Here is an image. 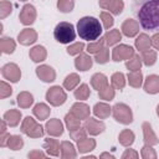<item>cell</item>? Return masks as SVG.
<instances>
[{"mask_svg":"<svg viewBox=\"0 0 159 159\" xmlns=\"http://www.w3.org/2000/svg\"><path fill=\"white\" fill-rule=\"evenodd\" d=\"M133 142H134V133L132 130L124 129V130L120 132V134H119V143L122 145L129 147V145L133 144Z\"/></svg>","mask_w":159,"mask_h":159,"instance_id":"1f68e13d","label":"cell"},{"mask_svg":"<svg viewBox=\"0 0 159 159\" xmlns=\"http://www.w3.org/2000/svg\"><path fill=\"white\" fill-rule=\"evenodd\" d=\"M61 157L62 158H76L77 157V153H76L72 143H70V142L61 143Z\"/></svg>","mask_w":159,"mask_h":159,"instance_id":"4316f807","label":"cell"},{"mask_svg":"<svg viewBox=\"0 0 159 159\" xmlns=\"http://www.w3.org/2000/svg\"><path fill=\"white\" fill-rule=\"evenodd\" d=\"M43 148L46 149V152L50 154V155H53V157H57L60 154V150H61V147H60V143L57 139H46L45 143H43Z\"/></svg>","mask_w":159,"mask_h":159,"instance_id":"ffe728a7","label":"cell"},{"mask_svg":"<svg viewBox=\"0 0 159 159\" xmlns=\"http://www.w3.org/2000/svg\"><path fill=\"white\" fill-rule=\"evenodd\" d=\"M132 9L144 30L159 31V0H133Z\"/></svg>","mask_w":159,"mask_h":159,"instance_id":"6da1fadb","label":"cell"},{"mask_svg":"<svg viewBox=\"0 0 159 159\" xmlns=\"http://www.w3.org/2000/svg\"><path fill=\"white\" fill-rule=\"evenodd\" d=\"M21 130L31 138H40L43 135V128L31 117H26L22 120Z\"/></svg>","mask_w":159,"mask_h":159,"instance_id":"277c9868","label":"cell"},{"mask_svg":"<svg viewBox=\"0 0 159 159\" xmlns=\"http://www.w3.org/2000/svg\"><path fill=\"white\" fill-rule=\"evenodd\" d=\"M122 39V35L119 32V30H111L106 34L104 36V41L108 46H112V45H116L117 42H119V40Z\"/></svg>","mask_w":159,"mask_h":159,"instance_id":"d6a6232c","label":"cell"},{"mask_svg":"<svg viewBox=\"0 0 159 159\" xmlns=\"http://www.w3.org/2000/svg\"><path fill=\"white\" fill-rule=\"evenodd\" d=\"M112 112H113V117L116 118V120L122 123V124H129L133 120L132 111L124 103H117L112 108Z\"/></svg>","mask_w":159,"mask_h":159,"instance_id":"5b68a950","label":"cell"},{"mask_svg":"<svg viewBox=\"0 0 159 159\" xmlns=\"http://www.w3.org/2000/svg\"><path fill=\"white\" fill-rule=\"evenodd\" d=\"M86 135H87V130L84 129V128H77V129H75V130H71L70 132V137L73 139V140H76V142H78V140H81V139H83V138H86Z\"/></svg>","mask_w":159,"mask_h":159,"instance_id":"bcb514c9","label":"cell"},{"mask_svg":"<svg viewBox=\"0 0 159 159\" xmlns=\"http://www.w3.org/2000/svg\"><path fill=\"white\" fill-rule=\"evenodd\" d=\"M106 43L104 41V37L103 39H99V40H96V41H92L88 46H87V52L88 53H97L99 50L103 48V45Z\"/></svg>","mask_w":159,"mask_h":159,"instance_id":"ab89813d","label":"cell"},{"mask_svg":"<svg viewBox=\"0 0 159 159\" xmlns=\"http://www.w3.org/2000/svg\"><path fill=\"white\" fill-rule=\"evenodd\" d=\"M142 157H143L144 159H150V158L155 159V158H157V153L154 152V149H153L149 144H145V145L142 148Z\"/></svg>","mask_w":159,"mask_h":159,"instance_id":"7dc6e473","label":"cell"},{"mask_svg":"<svg viewBox=\"0 0 159 159\" xmlns=\"http://www.w3.org/2000/svg\"><path fill=\"white\" fill-rule=\"evenodd\" d=\"M98 94H99V98L101 99L111 101V99L114 98V88L113 87H109V84H108L104 88H102L101 91H98Z\"/></svg>","mask_w":159,"mask_h":159,"instance_id":"60d3db41","label":"cell"},{"mask_svg":"<svg viewBox=\"0 0 159 159\" xmlns=\"http://www.w3.org/2000/svg\"><path fill=\"white\" fill-rule=\"evenodd\" d=\"M1 73H2V77L5 80H9L10 82H17L21 77L20 68L15 63H6L1 68Z\"/></svg>","mask_w":159,"mask_h":159,"instance_id":"ba28073f","label":"cell"},{"mask_svg":"<svg viewBox=\"0 0 159 159\" xmlns=\"http://www.w3.org/2000/svg\"><path fill=\"white\" fill-rule=\"evenodd\" d=\"M83 127L87 130V133H89L92 135H97V134L102 133L104 130V128H106V125H104L103 122H99V120H97L94 118H89V117L86 119Z\"/></svg>","mask_w":159,"mask_h":159,"instance_id":"30bf717a","label":"cell"},{"mask_svg":"<svg viewBox=\"0 0 159 159\" xmlns=\"http://www.w3.org/2000/svg\"><path fill=\"white\" fill-rule=\"evenodd\" d=\"M91 84L94 89L101 91L102 88H104L106 86H108V80L103 73H94L91 78Z\"/></svg>","mask_w":159,"mask_h":159,"instance_id":"7402d4cb","label":"cell"},{"mask_svg":"<svg viewBox=\"0 0 159 159\" xmlns=\"http://www.w3.org/2000/svg\"><path fill=\"white\" fill-rule=\"evenodd\" d=\"M11 11H12V5L6 0L1 1V4H0V17L5 19L9 14H11Z\"/></svg>","mask_w":159,"mask_h":159,"instance_id":"f6af8a7d","label":"cell"},{"mask_svg":"<svg viewBox=\"0 0 159 159\" xmlns=\"http://www.w3.org/2000/svg\"><path fill=\"white\" fill-rule=\"evenodd\" d=\"M57 7L62 12H70L75 7V1L73 0H58L57 1Z\"/></svg>","mask_w":159,"mask_h":159,"instance_id":"b9f144b4","label":"cell"},{"mask_svg":"<svg viewBox=\"0 0 159 159\" xmlns=\"http://www.w3.org/2000/svg\"><path fill=\"white\" fill-rule=\"evenodd\" d=\"M9 138H10V134H7L6 132L1 133V135H0V145L1 147H6L7 142H9Z\"/></svg>","mask_w":159,"mask_h":159,"instance_id":"f5cc1de1","label":"cell"},{"mask_svg":"<svg viewBox=\"0 0 159 159\" xmlns=\"http://www.w3.org/2000/svg\"><path fill=\"white\" fill-rule=\"evenodd\" d=\"M36 75L40 77V80H42L43 82H52L56 78V72L53 71L52 67L47 66V65H41L36 68Z\"/></svg>","mask_w":159,"mask_h":159,"instance_id":"8fae6325","label":"cell"},{"mask_svg":"<svg viewBox=\"0 0 159 159\" xmlns=\"http://www.w3.org/2000/svg\"><path fill=\"white\" fill-rule=\"evenodd\" d=\"M134 55V50L132 46L128 45H119L113 48L112 51V58L113 61H123V60H129Z\"/></svg>","mask_w":159,"mask_h":159,"instance_id":"52a82bcc","label":"cell"},{"mask_svg":"<svg viewBox=\"0 0 159 159\" xmlns=\"http://www.w3.org/2000/svg\"><path fill=\"white\" fill-rule=\"evenodd\" d=\"M128 82L132 87L139 88L143 82V75L140 71H130L128 73Z\"/></svg>","mask_w":159,"mask_h":159,"instance_id":"f1b7e54d","label":"cell"},{"mask_svg":"<svg viewBox=\"0 0 159 159\" xmlns=\"http://www.w3.org/2000/svg\"><path fill=\"white\" fill-rule=\"evenodd\" d=\"M78 83H80V76H78L77 73H71V75H68V76L65 78V81H63V87H65L66 89H73Z\"/></svg>","mask_w":159,"mask_h":159,"instance_id":"8d00e7d4","label":"cell"},{"mask_svg":"<svg viewBox=\"0 0 159 159\" xmlns=\"http://www.w3.org/2000/svg\"><path fill=\"white\" fill-rule=\"evenodd\" d=\"M19 19H20L21 24H24V25H31L35 21V19H36V10H35L34 5L26 4L21 9V12L19 15Z\"/></svg>","mask_w":159,"mask_h":159,"instance_id":"9c48e42d","label":"cell"},{"mask_svg":"<svg viewBox=\"0 0 159 159\" xmlns=\"http://www.w3.org/2000/svg\"><path fill=\"white\" fill-rule=\"evenodd\" d=\"M144 89L147 93H158L159 92V76L157 75H150L147 77L144 82Z\"/></svg>","mask_w":159,"mask_h":159,"instance_id":"e0dca14e","label":"cell"},{"mask_svg":"<svg viewBox=\"0 0 159 159\" xmlns=\"http://www.w3.org/2000/svg\"><path fill=\"white\" fill-rule=\"evenodd\" d=\"M111 1L112 0H99V6L102 9H104V10H108V6H109Z\"/></svg>","mask_w":159,"mask_h":159,"instance_id":"9f6ffc18","label":"cell"},{"mask_svg":"<svg viewBox=\"0 0 159 159\" xmlns=\"http://www.w3.org/2000/svg\"><path fill=\"white\" fill-rule=\"evenodd\" d=\"M16 99H17V104L21 108H29L34 103V97L29 92H21V93H19V96H17Z\"/></svg>","mask_w":159,"mask_h":159,"instance_id":"83f0119b","label":"cell"},{"mask_svg":"<svg viewBox=\"0 0 159 159\" xmlns=\"http://www.w3.org/2000/svg\"><path fill=\"white\" fill-rule=\"evenodd\" d=\"M94 60L98 63H106L109 60V50L108 48H102L97 53H94Z\"/></svg>","mask_w":159,"mask_h":159,"instance_id":"7bdbcfd3","label":"cell"},{"mask_svg":"<svg viewBox=\"0 0 159 159\" xmlns=\"http://www.w3.org/2000/svg\"><path fill=\"white\" fill-rule=\"evenodd\" d=\"M140 57H142V61H143L144 65L153 66L155 63V61H157V52L148 48V50H145V51L142 52V56Z\"/></svg>","mask_w":159,"mask_h":159,"instance_id":"836d02e7","label":"cell"},{"mask_svg":"<svg viewBox=\"0 0 159 159\" xmlns=\"http://www.w3.org/2000/svg\"><path fill=\"white\" fill-rule=\"evenodd\" d=\"M150 46H152V41H150V37H149L147 34H140V35L137 37V40H135V47H137L140 52L148 50Z\"/></svg>","mask_w":159,"mask_h":159,"instance_id":"d4e9b609","label":"cell"},{"mask_svg":"<svg viewBox=\"0 0 159 159\" xmlns=\"http://www.w3.org/2000/svg\"><path fill=\"white\" fill-rule=\"evenodd\" d=\"M20 119H21V112L17 109H10L4 114V120L10 127H16L20 123Z\"/></svg>","mask_w":159,"mask_h":159,"instance_id":"d6986e66","label":"cell"},{"mask_svg":"<svg viewBox=\"0 0 159 159\" xmlns=\"http://www.w3.org/2000/svg\"><path fill=\"white\" fill-rule=\"evenodd\" d=\"M111 109H112V108H111L107 103L99 102V103H97V104L93 107V113H94V116H97L98 118L104 119V118L109 117V114H111V112H112Z\"/></svg>","mask_w":159,"mask_h":159,"instance_id":"44dd1931","label":"cell"},{"mask_svg":"<svg viewBox=\"0 0 159 159\" xmlns=\"http://www.w3.org/2000/svg\"><path fill=\"white\" fill-rule=\"evenodd\" d=\"M83 48H84V43H83V42H76V43L68 46L67 52H68L70 55H80Z\"/></svg>","mask_w":159,"mask_h":159,"instance_id":"c3c4849f","label":"cell"},{"mask_svg":"<svg viewBox=\"0 0 159 159\" xmlns=\"http://www.w3.org/2000/svg\"><path fill=\"white\" fill-rule=\"evenodd\" d=\"M53 36H55L56 41H58L60 43H70L76 37L75 27L71 22L62 21L56 25V27L53 30Z\"/></svg>","mask_w":159,"mask_h":159,"instance_id":"3957f363","label":"cell"},{"mask_svg":"<svg viewBox=\"0 0 159 159\" xmlns=\"http://www.w3.org/2000/svg\"><path fill=\"white\" fill-rule=\"evenodd\" d=\"M92 63H93L92 58H91L88 55L82 53V52H81V53L76 57V60H75V66H76V68L80 70V71H87V70H89V68L92 67Z\"/></svg>","mask_w":159,"mask_h":159,"instance_id":"9a60e30c","label":"cell"},{"mask_svg":"<svg viewBox=\"0 0 159 159\" xmlns=\"http://www.w3.org/2000/svg\"><path fill=\"white\" fill-rule=\"evenodd\" d=\"M77 34L82 40L96 41L102 34V25L99 20L93 16H84L77 22Z\"/></svg>","mask_w":159,"mask_h":159,"instance_id":"7a4b0ae2","label":"cell"},{"mask_svg":"<svg viewBox=\"0 0 159 159\" xmlns=\"http://www.w3.org/2000/svg\"><path fill=\"white\" fill-rule=\"evenodd\" d=\"M34 114L37 117V119L40 120H43V119H47V117L50 116V107L46 106L45 103H37L34 109H32Z\"/></svg>","mask_w":159,"mask_h":159,"instance_id":"cb8c5ba5","label":"cell"},{"mask_svg":"<svg viewBox=\"0 0 159 159\" xmlns=\"http://www.w3.org/2000/svg\"><path fill=\"white\" fill-rule=\"evenodd\" d=\"M77 147H78V150L81 153H86V152H89V150L94 149L96 140L94 139H89V138H83V139L77 142Z\"/></svg>","mask_w":159,"mask_h":159,"instance_id":"f546056e","label":"cell"},{"mask_svg":"<svg viewBox=\"0 0 159 159\" xmlns=\"http://www.w3.org/2000/svg\"><path fill=\"white\" fill-rule=\"evenodd\" d=\"M91 94V91L86 83H82L77 89H75V97L77 99H87Z\"/></svg>","mask_w":159,"mask_h":159,"instance_id":"f35d334b","label":"cell"},{"mask_svg":"<svg viewBox=\"0 0 159 159\" xmlns=\"http://www.w3.org/2000/svg\"><path fill=\"white\" fill-rule=\"evenodd\" d=\"M70 112L73 116H76L78 119H87L89 117V107L86 103H81V102L75 103Z\"/></svg>","mask_w":159,"mask_h":159,"instance_id":"5bb4252c","label":"cell"},{"mask_svg":"<svg viewBox=\"0 0 159 159\" xmlns=\"http://www.w3.org/2000/svg\"><path fill=\"white\" fill-rule=\"evenodd\" d=\"M16 45L15 41L10 37H1L0 39V50L2 53H12Z\"/></svg>","mask_w":159,"mask_h":159,"instance_id":"484cf974","label":"cell"},{"mask_svg":"<svg viewBox=\"0 0 159 159\" xmlns=\"http://www.w3.org/2000/svg\"><path fill=\"white\" fill-rule=\"evenodd\" d=\"M46 132L50 134V135H53V137H58L63 133V125L62 123L60 122V119H50L47 123H46Z\"/></svg>","mask_w":159,"mask_h":159,"instance_id":"2e32d148","label":"cell"},{"mask_svg":"<svg viewBox=\"0 0 159 159\" xmlns=\"http://www.w3.org/2000/svg\"><path fill=\"white\" fill-rule=\"evenodd\" d=\"M65 122H66V125L68 128V132L71 130H75L77 128L81 127V119H78L76 116H73L71 112L65 117Z\"/></svg>","mask_w":159,"mask_h":159,"instance_id":"e575fe53","label":"cell"},{"mask_svg":"<svg viewBox=\"0 0 159 159\" xmlns=\"http://www.w3.org/2000/svg\"><path fill=\"white\" fill-rule=\"evenodd\" d=\"M20 1H26V0H20Z\"/></svg>","mask_w":159,"mask_h":159,"instance_id":"91938a15","label":"cell"},{"mask_svg":"<svg viewBox=\"0 0 159 159\" xmlns=\"http://www.w3.org/2000/svg\"><path fill=\"white\" fill-rule=\"evenodd\" d=\"M101 158H114V155H112V154H109V153H103V154H101Z\"/></svg>","mask_w":159,"mask_h":159,"instance_id":"6f0895ef","label":"cell"},{"mask_svg":"<svg viewBox=\"0 0 159 159\" xmlns=\"http://www.w3.org/2000/svg\"><path fill=\"white\" fill-rule=\"evenodd\" d=\"M111 83L113 86L114 89H123V87L125 86V78L124 75L122 72H116L112 75L111 77Z\"/></svg>","mask_w":159,"mask_h":159,"instance_id":"4dcf8cb0","label":"cell"},{"mask_svg":"<svg viewBox=\"0 0 159 159\" xmlns=\"http://www.w3.org/2000/svg\"><path fill=\"white\" fill-rule=\"evenodd\" d=\"M138 157H139V154H138L135 150H133V149H127V150L123 153V155H122L123 159H128V158H138Z\"/></svg>","mask_w":159,"mask_h":159,"instance_id":"816d5d0a","label":"cell"},{"mask_svg":"<svg viewBox=\"0 0 159 159\" xmlns=\"http://www.w3.org/2000/svg\"><path fill=\"white\" fill-rule=\"evenodd\" d=\"M24 145V140L20 135H10L9 142H7V147L12 150H19L21 149Z\"/></svg>","mask_w":159,"mask_h":159,"instance_id":"74e56055","label":"cell"},{"mask_svg":"<svg viewBox=\"0 0 159 159\" xmlns=\"http://www.w3.org/2000/svg\"><path fill=\"white\" fill-rule=\"evenodd\" d=\"M30 57H31V60L34 61V62H41V61H43L45 58H46V56H47V53H46V50H45V47L43 46H35V47H32L31 50H30Z\"/></svg>","mask_w":159,"mask_h":159,"instance_id":"603a6c76","label":"cell"},{"mask_svg":"<svg viewBox=\"0 0 159 159\" xmlns=\"http://www.w3.org/2000/svg\"><path fill=\"white\" fill-rule=\"evenodd\" d=\"M27 157H29V158H45L46 155H45L42 152H40V150H34V152L29 153Z\"/></svg>","mask_w":159,"mask_h":159,"instance_id":"11a10c76","label":"cell"},{"mask_svg":"<svg viewBox=\"0 0 159 159\" xmlns=\"http://www.w3.org/2000/svg\"><path fill=\"white\" fill-rule=\"evenodd\" d=\"M142 128H143V134H144V142H145V144L154 145V144H158L159 143L157 135L154 134V132L152 129V125L148 122H144L143 125H142Z\"/></svg>","mask_w":159,"mask_h":159,"instance_id":"ac0fdd59","label":"cell"},{"mask_svg":"<svg viewBox=\"0 0 159 159\" xmlns=\"http://www.w3.org/2000/svg\"><path fill=\"white\" fill-rule=\"evenodd\" d=\"M123 7H124V4H123L122 0H112L109 6H108V10L111 12H113L114 15H119L122 12Z\"/></svg>","mask_w":159,"mask_h":159,"instance_id":"ee69618b","label":"cell"},{"mask_svg":"<svg viewBox=\"0 0 159 159\" xmlns=\"http://www.w3.org/2000/svg\"><path fill=\"white\" fill-rule=\"evenodd\" d=\"M122 32L128 37L135 36L139 32V22L133 19H127L122 24Z\"/></svg>","mask_w":159,"mask_h":159,"instance_id":"7c38bea8","label":"cell"},{"mask_svg":"<svg viewBox=\"0 0 159 159\" xmlns=\"http://www.w3.org/2000/svg\"><path fill=\"white\" fill-rule=\"evenodd\" d=\"M36 39H37V34L32 29H24L17 36L19 42L24 46H29V45L34 43L36 41Z\"/></svg>","mask_w":159,"mask_h":159,"instance_id":"4fadbf2b","label":"cell"},{"mask_svg":"<svg viewBox=\"0 0 159 159\" xmlns=\"http://www.w3.org/2000/svg\"><path fill=\"white\" fill-rule=\"evenodd\" d=\"M150 41H152V46H153L155 50H159V32L155 34V35L150 39Z\"/></svg>","mask_w":159,"mask_h":159,"instance_id":"db71d44e","label":"cell"},{"mask_svg":"<svg viewBox=\"0 0 159 159\" xmlns=\"http://www.w3.org/2000/svg\"><path fill=\"white\" fill-rule=\"evenodd\" d=\"M11 93H12V88L10 87V84H7L5 81H1V83H0V97L6 98V97L11 96Z\"/></svg>","mask_w":159,"mask_h":159,"instance_id":"681fc988","label":"cell"},{"mask_svg":"<svg viewBox=\"0 0 159 159\" xmlns=\"http://www.w3.org/2000/svg\"><path fill=\"white\" fill-rule=\"evenodd\" d=\"M101 19H102V21H103L104 29L109 30V27L113 26V22H114V21H113V17L109 15V12H106V11L101 12Z\"/></svg>","mask_w":159,"mask_h":159,"instance_id":"f907efd6","label":"cell"},{"mask_svg":"<svg viewBox=\"0 0 159 159\" xmlns=\"http://www.w3.org/2000/svg\"><path fill=\"white\" fill-rule=\"evenodd\" d=\"M142 57L139 55H133L125 63L127 68L129 71H139L140 70V66H142Z\"/></svg>","mask_w":159,"mask_h":159,"instance_id":"d590c367","label":"cell"},{"mask_svg":"<svg viewBox=\"0 0 159 159\" xmlns=\"http://www.w3.org/2000/svg\"><path fill=\"white\" fill-rule=\"evenodd\" d=\"M157 114H158V116H159V106H158V107H157Z\"/></svg>","mask_w":159,"mask_h":159,"instance_id":"680465c9","label":"cell"},{"mask_svg":"<svg viewBox=\"0 0 159 159\" xmlns=\"http://www.w3.org/2000/svg\"><path fill=\"white\" fill-rule=\"evenodd\" d=\"M46 99L52 106H61V104H63L66 102L67 96H66V92L60 86H53L47 91Z\"/></svg>","mask_w":159,"mask_h":159,"instance_id":"8992f818","label":"cell"}]
</instances>
